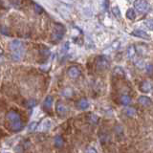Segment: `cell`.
I'll use <instances>...</instances> for the list:
<instances>
[{
  "label": "cell",
  "mask_w": 153,
  "mask_h": 153,
  "mask_svg": "<svg viewBox=\"0 0 153 153\" xmlns=\"http://www.w3.org/2000/svg\"><path fill=\"white\" fill-rule=\"evenodd\" d=\"M10 49L13 52V57L16 59H19L22 57V55L24 53V47L23 43L19 40H13L10 44Z\"/></svg>",
  "instance_id": "obj_1"
},
{
  "label": "cell",
  "mask_w": 153,
  "mask_h": 153,
  "mask_svg": "<svg viewBox=\"0 0 153 153\" xmlns=\"http://www.w3.org/2000/svg\"><path fill=\"white\" fill-rule=\"evenodd\" d=\"M64 33H65V29L63 25H61L59 23H56L54 30H53V33H52V41L54 43L60 41L64 36Z\"/></svg>",
  "instance_id": "obj_2"
},
{
  "label": "cell",
  "mask_w": 153,
  "mask_h": 153,
  "mask_svg": "<svg viewBox=\"0 0 153 153\" xmlns=\"http://www.w3.org/2000/svg\"><path fill=\"white\" fill-rule=\"evenodd\" d=\"M134 8L136 9L137 12L141 13H145L149 11L150 5L146 0H135L134 1Z\"/></svg>",
  "instance_id": "obj_3"
},
{
  "label": "cell",
  "mask_w": 153,
  "mask_h": 153,
  "mask_svg": "<svg viewBox=\"0 0 153 153\" xmlns=\"http://www.w3.org/2000/svg\"><path fill=\"white\" fill-rule=\"evenodd\" d=\"M109 67V61L107 59V57H105L103 56H99L97 59V68L98 70H106Z\"/></svg>",
  "instance_id": "obj_4"
},
{
  "label": "cell",
  "mask_w": 153,
  "mask_h": 153,
  "mask_svg": "<svg viewBox=\"0 0 153 153\" xmlns=\"http://www.w3.org/2000/svg\"><path fill=\"white\" fill-rule=\"evenodd\" d=\"M51 126H52V121L50 119H45L39 123V126H37L36 130L39 132H44V131L49 130Z\"/></svg>",
  "instance_id": "obj_5"
},
{
  "label": "cell",
  "mask_w": 153,
  "mask_h": 153,
  "mask_svg": "<svg viewBox=\"0 0 153 153\" xmlns=\"http://www.w3.org/2000/svg\"><path fill=\"white\" fill-rule=\"evenodd\" d=\"M67 74H68L69 78L76 79L79 78L81 73H80V70L76 66H71L68 69V71H67Z\"/></svg>",
  "instance_id": "obj_6"
},
{
  "label": "cell",
  "mask_w": 153,
  "mask_h": 153,
  "mask_svg": "<svg viewBox=\"0 0 153 153\" xmlns=\"http://www.w3.org/2000/svg\"><path fill=\"white\" fill-rule=\"evenodd\" d=\"M152 88H153V85L150 81H148V80H143L140 84V90L143 93H149L152 91Z\"/></svg>",
  "instance_id": "obj_7"
},
{
  "label": "cell",
  "mask_w": 153,
  "mask_h": 153,
  "mask_svg": "<svg viewBox=\"0 0 153 153\" xmlns=\"http://www.w3.org/2000/svg\"><path fill=\"white\" fill-rule=\"evenodd\" d=\"M131 35L133 36H136V37H140V38H143V39H147L149 40L150 39V36L149 35H148L147 33H146L145 31H142V30H139V29H137V30H134Z\"/></svg>",
  "instance_id": "obj_8"
},
{
  "label": "cell",
  "mask_w": 153,
  "mask_h": 153,
  "mask_svg": "<svg viewBox=\"0 0 153 153\" xmlns=\"http://www.w3.org/2000/svg\"><path fill=\"white\" fill-rule=\"evenodd\" d=\"M56 112L60 116H65L66 113L68 112V108L65 104H63L62 102H57L56 104Z\"/></svg>",
  "instance_id": "obj_9"
},
{
  "label": "cell",
  "mask_w": 153,
  "mask_h": 153,
  "mask_svg": "<svg viewBox=\"0 0 153 153\" xmlns=\"http://www.w3.org/2000/svg\"><path fill=\"white\" fill-rule=\"evenodd\" d=\"M7 118L12 123L20 121V116H19V114L16 113V111H10L7 115Z\"/></svg>",
  "instance_id": "obj_10"
},
{
  "label": "cell",
  "mask_w": 153,
  "mask_h": 153,
  "mask_svg": "<svg viewBox=\"0 0 153 153\" xmlns=\"http://www.w3.org/2000/svg\"><path fill=\"white\" fill-rule=\"evenodd\" d=\"M138 102L142 104L143 106H149L152 103V100H150V98L146 97V96H141L138 99Z\"/></svg>",
  "instance_id": "obj_11"
},
{
  "label": "cell",
  "mask_w": 153,
  "mask_h": 153,
  "mask_svg": "<svg viewBox=\"0 0 153 153\" xmlns=\"http://www.w3.org/2000/svg\"><path fill=\"white\" fill-rule=\"evenodd\" d=\"M113 75L115 76H118V78H124V76H126V73H124L123 69L120 66L115 67L113 70Z\"/></svg>",
  "instance_id": "obj_12"
},
{
  "label": "cell",
  "mask_w": 153,
  "mask_h": 153,
  "mask_svg": "<svg viewBox=\"0 0 153 153\" xmlns=\"http://www.w3.org/2000/svg\"><path fill=\"white\" fill-rule=\"evenodd\" d=\"M76 105H78V107L80 110H85L89 107V102L86 99H80L78 102V103H76Z\"/></svg>",
  "instance_id": "obj_13"
},
{
  "label": "cell",
  "mask_w": 153,
  "mask_h": 153,
  "mask_svg": "<svg viewBox=\"0 0 153 153\" xmlns=\"http://www.w3.org/2000/svg\"><path fill=\"white\" fill-rule=\"evenodd\" d=\"M53 97L52 96H47L45 100H44V103H43V106H44L45 109L47 110H50L52 108V105H53Z\"/></svg>",
  "instance_id": "obj_14"
},
{
  "label": "cell",
  "mask_w": 153,
  "mask_h": 153,
  "mask_svg": "<svg viewBox=\"0 0 153 153\" xmlns=\"http://www.w3.org/2000/svg\"><path fill=\"white\" fill-rule=\"evenodd\" d=\"M120 100H121V103L123 105H129L131 103V98L127 95H123Z\"/></svg>",
  "instance_id": "obj_15"
},
{
  "label": "cell",
  "mask_w": 153,
  "mask_h": 153,
  "mask_svg": "<svg viewBox=\"0 0 153 153\" xmlns=\"http://www.w3.org/2000/svg\"><path fill=\"white\" fill-rule=\"evenodd\" d=\"M136 55V50H135V46H129L127 49V56L129 59H133Z\"/></svg>",
  "instance_id": "obj_16"
},
{
  "label": "cell",
  "mask_w": 153,
  "mask_h": 153,
  "mask_svg": "<svg viewBox=\"0 0 153 153\" xmlns=\"http://www.w3.org/2000/svg\"><path fill=\"white\" fill-rule=\"evenodd\" d=\"M124 112H126V114L128 117H134V116H136V114H137L136 109L133 107H127Z\"/></svg>",
  "instance_id": "obj_17"
},
{
  "label": "cell",
  "mask_w": 153,
  "mask_h": 153,
  "mask_svg": "<svg viewBox=\"0 0 153 153\" xmlns=\"http://www.w3.org/2000/svg\"><path fill=\"white\" fill-rule=\"evenodd\" d=\"M23 124H22V122L21 121H18V122H16V123H12V129L14 131H18L20 130L22 128Z\"/></svg>",
  "instance_id": "obj_18"
},
{
  "label": "cell",
  "mask_w": 153,
  "mask_h": 153,
  "mask_svg": "<svg viewBox=\"0 0 153 153\" xmlns=\"http://www.w3.org/2000/svg\"><path fill=\"white\" fill-rule=\"evenodd\" d=\"M55 146H56V147H61L62 146H63V143H64V142H63V139H62V137L61 136H56V138H55Z\"/></svg>",
  "instance_id": "obj_19"
},
{
  "label": "cell",
  "mask_w": 153,
  "mask_h": 153,
  "mask_svg": "<svg viewBox=\"0 0 153 153\" xmlns=\"http://www.w3.org/2000/svg\"><path fill=\"white\" fill-rule=\"evenodd\" d=\"M126 17L130 20H134L136 18V13L134 12L133 9H128L127 12H126Z\"/></svg>",
  "instance_id": "obj_20"
},
{
  "label": "cell",
  "mask_w": 153,
  "mask_h": 153,
  "mask_svg": "<svg viewBox=\"0 0 153 153\" xmlns=\"http://www.w3.org/2000/svg\"><path fill=\"white\" fill-rule=\"evenodd\" d=\"M62 95L66 98H70V97H72V95H73V91H72V89H70V88H65L63 91H62Z\"/></svg>",
  "instance_id": "obj_21"
},
{
  "label": "cell",
  "mask_w": 153,
  "mask_h": 153,
  "mask_svg": "<svg viewBox=\"0 0 153 153\" xmlns=\"http://www.w3.org/2000/svg\"><path fill=\"white\" fill-rule=\"evenodd\" d=\"M143 24H145L149 30L153 31V19H147V20H146L145 22H143Z\"/></svg>",
  "instance_id": "obj_22"
},
{
  "label": "cell",
  "mask_w": 153,
  "mask_h": 153,
  "mask_svg": "<svg viewBox=\"0 0 153 153\" xmlns=\"http://www.w3.org/2000/svg\"><path fill=\"white\" fill-rule=\"evenodd\" d=\"M33 8H35V11L37 14H41L43 12H44V10H43V8L40 6V5L38 4H35V6H33Z\"/></svg>",
  "instance_id": "obj_23"
},
{
  "label": "cell",
  "mask_w": 153,
  "mask_h": 153,
  "mask_svg": "<svg viewBox=\"0 0 153 153\" xmlns=\"http://www.w3.org/2000/svg\"><path fill=\"white\" fill-rule=\"evenodd\" d=\"M40 55L42 56H44V57L49 56V55H50V50L48 49V48H43V49L40 50Z\"/></svg>",
  "instance_id": "obj_24"
},
{
  "label": "cell",
  "mask_w": 153,
  "mask_h": 153,
  "mask_svg": "<svg viewBox=\"0 0 153 153\" xmlns=\"http://www.w3.org/2000/svg\"><path fill=\"white\" fill-rule=\"evenodd\" d=\"M112 12H113V13H114V16H116V17H118V18H120L121 17V12H120V9H119V7H114L113 9H112Z\"/></svg>",
  "instance_id": "obj_25"
},
{
  "label": "cell",
  "mask_w": 153,
  "mask_h": 153,
  "mask_svg": "<svg viewBox=\"0 0 153 153\" xmlns=\"http://www.w3.org/2000/svg\"><path fill=\"white\" fill-rule=\"evenodd\" d=\"M28 128H29V130H30V131H35V130H36V128H37V123L36 122H33V123H31L30 124H29Z\"/></svg>",
  "instance_id": "obj_26"
},
{
  "label": "cell",
  "mask_w": 153,
  "mask_h": 153,
  "mask_svg": "<svg viewBox=\"0 0 153 153\" xmlns=\"http://www.w3.org/2000/svg\"><path fill=\"white\" fill-rule=\"evenodd\" d=\"M98 117L96 116V115H91V117H90V121L92 122V123H98Z\"/></svg>",
  "instance_id": "obj_27"
},
{
  "label": "cell",
  "mask_w": 153,
  "mask_h": 153,
  "mask_svg": "<svg viewBox=\"0 0 153 153\" xmlns=\"http://www.w3.org/2000/svg\"><path fill=\"white\" fill-rule=\"evenodd\" d=\"M36 105V100H30L28 102V106L29 107H33Z\"/></svg>",
  "instance_id": "obj_28"
},
{
  "label": "cell",
  "mask_w": 153,
  "mask_h": 153,
  "mask_svg": "<svg viewBox=\"0 0 153 153\" xmlns=\"http://www.w3.org/2000/svg\"><path fill=\"white\" fill-rule=\"evenodd\" d=\"M86 153H98V152H97V150L95 149V148L91 147V148H88L87 151H86Z\"/></svg>",
  "instance_id": "obj_29"
},
{
  "label": "cell",
  "mask_w": 153,
  "mask_h": 153,
  "mask_svg": "<svg viewBox=\"0 0 153 153\" xmlns=\"http://www.w3.org/2000/svg\"><path fill=\"white\" fill-rule=\"evenodd\" d=\"M2 153H10V152H2Z\"/></svg>",
  "instance_id": "obj_30"
},
{
  "label": "cell",
  "mask_w": 153,
  "mask_h": 153,
  "mask_svg": "<svg viewBox=\"0 0 153 153\" xmlns=\"http://www.w3.org/2000/svg\"><path fill=\"white\" fill-rule=\"evenodd\" d=\"M0 54H1V51H0Z\"/></svg>",
  "instance_id": "obj_31"
}]
</instances>
